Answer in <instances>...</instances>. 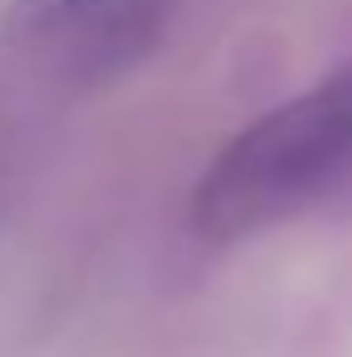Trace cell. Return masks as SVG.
I'll return each instance as SVG.
<instances>
[{
  "instance_id": "cell-2",
  "label": "cell",
  "mask_w": 352,
  "mask_h": 357,
  "mask_svg": "<svg viewBox=\"0 0 352 357\" xmlns=\"http://www.w3.org/2000/svg\"><path fill=\"white\" fill-rule=\"evenodd\" d=\"M181 0H16L6 42L57 89H104L155 52Z\"/></svg>"
},
{
  "instance_id": "cell-1",
  "label": "cell",
  "mask_w": 352,
  "mask_h": 357,
  "mask_svg": "<svg viewBox=\"0 0 352 357\" xmlns=\"http://www.w3.org/2000/svg\"><path fill=\"white\" fill-rule=\"evenodd\" d=\"M342 187H352V73L238 135L197 187V223L213 238H244Z\"/></svg>"
}]
</instances>
